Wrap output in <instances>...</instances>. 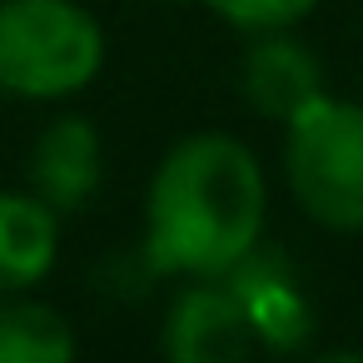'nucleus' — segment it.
<instances>
[{
    "mask_svg": "<svg viewBox=\"0 0 363 363\" xmlns=\"http://www.w3.org/2000/svg\"><path fill=\"white\" fill-rule=\"evenodd\" d=\"M264 229V169L234 135H189L150 184V259L164 274L224 279Z\"/></svg>",
    "mask_w": 363,
    "mask_h": 363,
    "instance_id": "obj_1",
    "label": "nucleus"
},
{
    "mask_svg": "<svg viewBox=\"0 0 363 363\" xmlns=\"http://www.w3.org/2000/svg\"><path fill=\"white\" fill-rule=\"evenodd\" d=\"M105 35L75 0H6L0 6V90L21 100H60L100 75Z\"/></svg>",
    "mask_w": 363,
    "mask_h": 363,
    "instance_id": "obj_2",
    "label": "nucleus"
},
{
    "mask_svg": "<svg viewBox=\"0 0 363 363\" xmlns=\"http://www.w3.org/2000/svg\"><path fill=\"white\" fill-rule=\"evenodd\" d=\"M289 189L323 229H363V105L318 95L289 120Z\"/></svg>",
    "mask_w": 363,
    "mask_h": 363,
    "instance_id": "obj_3",
    "label": "nucleus"
},
{
    "mask_svg": "<svg viewBox=\"0 0 363 363\" xmlns=\"http://www.w3.org/2000/svg\"><path fill=\"white\" fill-rule=\"evenodd\" d=\"M239 85H244V100H249L264 120L289 125L298 110H308V105L323 95V65H318V55H313L303 40H294L289 30H264V35L244 50Z\"/></svg>",
    "mask_w": 363,
    "mask_h": 363,
    "instance_id": "obj_4",
    "label": "nucleus"
},
{
    "mask_svg": "<svg viewBox=\"0 0 363 363\" xmlns=\"http://www.w3.org/2000/svg\"><path fill=\"white\" fill-rule=\"evenodd\" d=\"M259 323L249 313V303L234 289L219 284H199L189 294H179V303L169 308V328H164V348L184 363H224L249 353L254 328Z\"/></svg>",
    "mask_w": 363,
    "mask_h": 363,
    "instance_id": "obj_5",
    "label": "nucleus"
},
{
    "mask_svg": "<svg viewBox=\"0 0 363 363\" xmlns=\"http://www.w3.org/2000/svg\"><path fill=\"white\" fill-rule=\"evenodd\" d=\"M26 174H30V194L45 199L55 214L80 209L100 189V135H95V125L80 120V115L55 120L35 140Z\"/></svg>",
    "mask_w": 363,
    "mask_h": 363,
    "instance_id": "obj_6",
    "label": "nucleus"
},
{
    "mask_svg": "<svg viewBox=\"0 0 363 363\" xmlns=\"http://www.w3.org/2000/svg\"><path fill=\"white\" fill-rule=\"evenodd\" d=\"M60 224L35 194H0V289H26L55 264Z\"/></svg>",
    "mask_w": 363,
    "mask_h": 363,
    "instance_id": "obj_7",
    "label": "nucleus"
},
{
    "mask_svg": "<svg viewBox=\"0 0 363 363\" xmlns=\"http://www.w3.org/2000/svg\"><path fill=\"white\" fill-rule=\"evenodd\" d=\"M75 358L70 323L45 303H6L0 308V363H65Z\"/></svg>",
    "mask_w": 363,
    "mask_h": 363,
    "instance_id": "obj_8",
    "label": "nucleus"
},
{
    "mask_svg": "<svg viewBox=\"0 0 363 363\" xmlns=\"http://www.w3.org/2000/svg\"><path fill=\"white\" fill-rule=\"evenodd\" d=\"M214 16H224L229 26L249 30V35H264V30H289L298 26L318 0H204Z\"/></svg>",
    "mask_w": 363,
    "mask_h": 363,
    "instance_id": "obj_9",
    "label": "nucleus"
}]
</instances>
